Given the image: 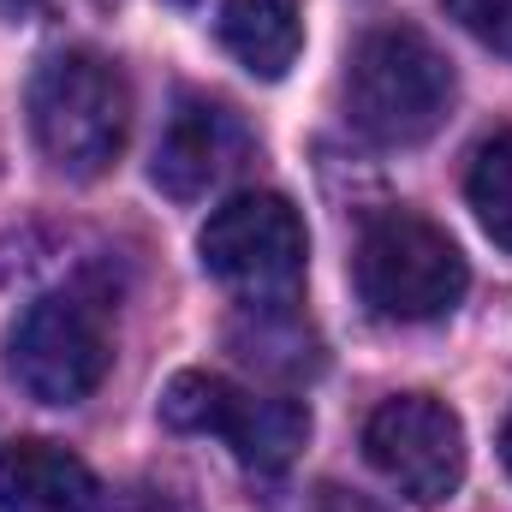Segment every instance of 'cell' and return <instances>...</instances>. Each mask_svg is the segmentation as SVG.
<instances>
[{"instance_id":"6da1fadb","label":"cell","mask_w":512,"mask_h":512,"mask_svg":"<svg viewBox=\"0 0 512 512\" xmlns=\"http://www.w3.org/2000/svg\"><path fill=\"white\" fill-rule=\"evenodd\" d=\"M453 114V66L447 54L411 30V24H376L358 36L346 60V120L382 149H411L447 126Z\"/></svg>"},{"instance_id":"7a4b0ae2","label":"cell","mask_w":512,"mask_h":512,"mask_svg":"<svg viewBox=\"0 0 512 512\" xmlns=\"http://www.w3.org/2000/svg\"><path fill=\"white\" fill-rule=\"evenodd\" d=\"M131 126V90L114 60L90 48L48 54L30 78V131L36 149L66 173V179H96L108 161L126 149Z\"/></svg>"},{"instance_id":"3957f363","label":"cell","mask_w":512,"mask_h":512,"mask_svg":"<svg viewBox=\"0 0 512 512\" xmlns=\"http://www.w3.org/2000/svg\"><path fill=\"white\" fill-rule=\"evenodd\" d=\"M352 274H358L364 304L387 322H441L459 310L471 286L459 245L411 209H382L364 221Z\"/></svg>"},{"instance_id":"277c9868","label":"cell","mask_w":512,"mask_h":512,"mask_svg":"<svg viewBox=\"0 0 512 512\" xmlns=\"http://www.w3.org/2000/svg\"><path fill=\"white\" fill-rule=\"evenodd\" d=\"M161 423L179 435H221L233 447V459L256 477L286 471L310 441V411L298 399L245 393V387H233L227 376H209V370H179L167 382Z\"/></svg>"},{"instance_id":"5b68a950","label":"cell","mask_w":512,"mask_h":512,"mask_svg":"<svg viewBox=\"0 0 512 512\" xmlns=\"http://www.w3.org/2000/svg\"><path fill=\"white\" fill-rule=\"evenodd\" d=\"M197 251H203V268H209L221 286H233L239 298H251V304H280V298H292L298 280H304L310 239H304L298 209H292L280 191H239V197H227V203L209 215Z\"/></svg>"},{"instance_id":"8992f818","label":"cell","mask_w":512,"mask_h":512,"mask_svg":"<svg viewBox=\"0 0 512 512\" xmlns=\"http://www.w3.org/2000/svg\"><path fill=\"white\" fill-rule=\"evenodd\" d=\"M108 322L84 292H48L36 298L12 334H6V370L42 405H78L108 376Z\"/></svg>"},{"instance_id":"52a82bcc","label":"cell","mask_w":512,"mask_h":512,"mask_svg":"<svg viewBox=\"0 0 512 512\" xmlns=\"http://www.w3.org/2000/svg\"><path fill=\"white\" fill-rule=\"evenodd\" d=\"M364 453L399 495L423 507H441L465 483V423L429 393L382 399L364 423Z\"/></svg>"},{"instance_id":"ba28073f","label":"cell","mask_w":512,"mask_h":512,"mask_svg":"<svg viewBox=\"0 0 512 512\" xmlns=\"http://www.w3.org/2000/svg\"><path fill=\"white\" fill-rule=\"evenodd\" d=\"M251 161V131L227 102L209 96H179V108L167 114L149 179L173 197V203H197L209 191H221L239 167Z\"/></svg>"},{"instance_id":"9c48e42d","label":"cell","mask_w":512,"mask_h":512,"mask_svg":"<svg viewBox=\"0 0 512 512\" xmlns=\"http://www.w3.org/2000/svg\"><path fill=\"white\" fill-rule=\"evenodd\" d=\"M0 512H102V483L60 441H12L0 453Z\"/></svg>"},{"instance_id":"30bf717a","label":"cell","mask_w":512,"mask_h":512,"mask_svg":"<svg viewBox=\"0 0 512 512\" xmlns=\"http://www.w3.org/2000/svg\"><path fill=\"white\" fill-rule=\"evenodd\" d=\"M221 42L251 78H286L304 48V0H227Z\"/></svg>"},{"instance_id":"8fae6325","label":"cell","mask_w":512,"mask_h":512,"mask_svg":"<svg viewBox=\"0 0 512 512\" xmlns=\"http://www.w3.org/2000/svg\"><path fill=\"white\" fill-rule=\"evenodd\" d=\"M233 352L256 376H274V382H304V376L322 370V340L298 310H286V298L280 304H251L233 322Z\"/></svg>"},{"instance_id":"7c38bea8","label":"cell","mask_w":512,"mask_h":512,"mask_svg":"<svg viewBox=\"0 0 512 512\" xmlns=\"http://www.w3.org/2000/svg\"><path fill=\"white\" fill-rule=\"evenodd\" d=\"M465 197L477 209V227L512 251V131H495L489 143H477L471 173H465Z\"/></svg>"},{"instance_id":"4fadbf2b","label":"cell","mask_w":512,"mask_h":512,"mask_svg":"<svg viewBox=\"0 0 512 512\" xmlns=\"http://www.w3.org/2000/svg\"><path fill=\"white\" fill-rule=\"evenodd\" d=\"M459 30H471L483 48L512 60V0H441Z\"/></svg>"},{"instance_id":"5bb4252c","label":"cell","mask_w":512,"mask_h":512,"mask_svg":"<svg viewBox=\"0 0 512 512\" xmlns=\"http://www.w3.org/2000/svg\"><path fill=\"white\" fill-rule=\"evenodd\" d=\"M310 512H382V507L364 501V495H352V489H316L310 495Z\"/></svg>"},{"instance_id":"9a60e30c","label":"cell","mask_w":512,"mask_h":512,"mask_svg":"<svg viewBox=\"0 0 512 512\" xmlns=\"http://www.w3.org/2000/svg\"><path fill=\"white\" fill-rule=\"evenodd\" d=\"M42 0H0V12H12V18H24V12H36Z\"/></svg>"},{"instance_id":"2e32d148","label":"cell","mask_w":512,"mask_h":512,"mask_svg":"<svg viewBox=\"0 0 512 512\" xmlns=\"http://www.w3.org/2000/svg\"><path fill=\"white\" fill-rule=\"evenodd\" d=\"M501 459H507V471H512V417H507V429H501Z\"/></svg>"}]
</instances>
